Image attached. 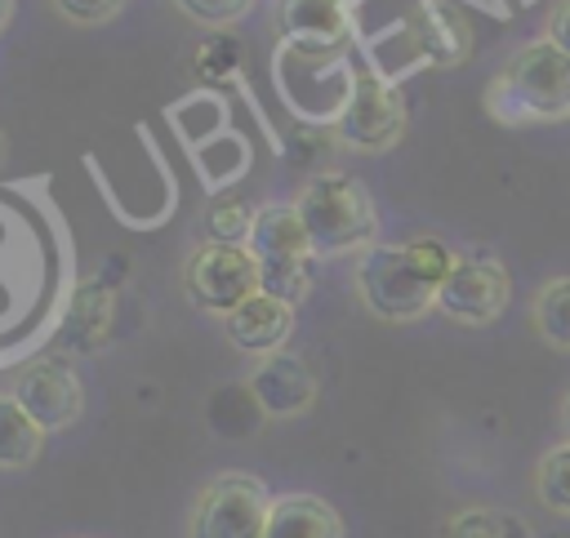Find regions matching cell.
<instances>
[{
    "label": "cell",
    "mask_w": 570,
    "mask_h": 538,
    "mask_svg": "<svg viewBox=\"0 0 570 538\" xmlns=\"http://www.w3.org/2000/svg\"><path fill=\"white\" fill-rule=\"evenodd\" d=\"M459 253H450L432 236H414L401 245H370L356 262V293L379 320H419L436 307V293Z\"/></svg>",
    "instance_id": "1"
},
{
    "label": "cell",
    "mask_w": 570,
    "mask_h": 538,
    "mask_svg": "<svg viewBox=\"0 0 570 538\" xmlns=\"http://www.w3.org/2000/svg\"><path fill=\"white\" fill-rule=\"evenodd\" d=\"M294 209L307 227L312 253L316 258H338V253H365L379 245V209L374 196L365 191L361 178L321 169L294 191Z\"/></svg>",
    "instance_id": "2"
},
{
    "label": "cell",
    "mask_w": 570,
    "mask_h": 538,
    "mask_svg": "<svg viewBox=\"0 0 570 538\" xmlns=\"http://www.w3.org/2000/svg\"><path fill=\"white\" fill-rule=\"evenodd\" d=\"M485 107L503 124L566 120L570 116V53L557 49L548 36L521 44L503 62V71L490 80Z\"/></svg>",
    "instance_id": "3"
},
{
    "label": "cell",
    "mask_w": 570,
    "mask_h": 538,
    "mask_svg": "<svg viewBox=\"0 0 570 538\" xmlns=\"http://www.w3.org/2000/svg\"><path fill=\"white\" fill-rule=\"evenodd\" d=\"M272 494L249 471H218L191 502L187 538H263Z\"/></svg>",
    "instance_id": "4"
},
{
    "label": "cell",
    "mask_w": 570,
    "mask_h": 538,
    "mask_svg": "<svg viewBox=\"0 0 570 538\" xmlns=\"http://www.w3.org/2000/svg\"><path fill=\"white\" fill-rule=\"evenodd\" d=\"M183 293L196 311L205 316H227L236 311L245 298L258 293V258L245 249V245H214V240H200L191 253H187V267H183Z\"/></svg>",
    "instance_id": "5"
},
{
    "label": "cell",
    "mask_w": 570,
    "mask_h": 538,
    "mask_svg": "<svg viewBox=\"0 0 570 538\" xmlns=\"http://www.w3.org/2000/svg\"><path fill=\"white\" fill-rule=\"evenodd\" d=\"M405 133V98L396 84L379 76H352L338 116H334V138L352 151H387Z\"/></svg>",
    "instance_id": "6"
},
{
    "label": "cell",
    "mask_w": 570,
    "mask_h": 538,
    "mask_svg": "<svg viewBox=\"0 0 570 538\" xmlns=\"http://www.w3.org/2000/svg\"><path fill=\"white\" fill-rule=\"evenodd\" d=\"M508 298H512V280L494 253H459L436 293V311H445L459 325H490L503 316Z\"/></svg>",
    "instance_id": "7"
},
{
    "label": "cell",
    "mask_w": 570,
    "mask_h": 538,
    "mask_svg": "<svg viewBox=\"0 0 570 538\" xmlns=\"http://www.w3.org/2000/svg\"><path fill=\"white\" fill-rule=\"evenodd\" d=\"M9 396L45 427V431H62L85 414V387L80 373L67 356H40L31 365L18 369Z\"/></svg>",
    "instance_id": "8"
},
{
    "label": "cell",
    "mask_w": 570,
    "mask_h": 538,
    "mask_svg": "<svg viewBox=\"0 0 570 538\" xmlns=\"http://www.w3.org/2000/svg\"><path fill=\"white\" fill-rule=\"evenodd\" d=\"M245 387H249V400H254L267 418H298V414H307V409L316 405V396H321L316 369H312L298 351H285V347L258 356L254 369H249V378H245Z\"/></svg>",
    "instance_id": "9"
},
{
    "label": "cell",
    "mask_w": 570,
    "mask_h": 538,
    "mask_svg": "<svg viewBox=\"0 0 570 538\" xmlns=\"http://www.w3.org/2000/svg\"><path fill=\"white\" fill-rule=\"evenodd\" d=\"M276 31L285 49L330 58L352 36V0H276Z\"/></svg>",
    "instance_id": "10"
},
{
    "label": "cell",
    "mask_w": 570,
    "mask_h": 538,
    "mask_svg": "<svg viewBox=\"0 0 570 538\" xmlns=\"http://www.w3.org/2000/svg\"><path fill=\"white\" fill-rule=\"evenodd\" d=\"M223 333L236 351L245 356H267V351H281L285 338L294 333V307L272 298V293H254L245 298L236 311L223 316Z\"/></svg>",
    "instance_id": "11"
},
{
    "label": "cell",
    "mask_w": 570,
    "mask_h": 538,
    "mask_svg": "<svg viewBox=\"0 0 570 538\" xmlns=\"http://www.w3.org/2000/svg\"><path fill=\"white\" fill-rule=\"evenodd\" d=\"M245 249L258 258V262H307L316 258L312 253V240H307V227L289 205H263L254 213V227H249V240Z\"/></svg>",
    "instance_id": "12"
},
{
    "label": "cell",
    "mask_w": 570,
    "mask_h": 538,
    "mask_svg": "<svg viewBox=\"0 0 570 538\" xmlns=\"http://www.w3.org/2000/svg\"><path fill=\"white\" fill-rule=\"evenodd\" d=\"M263 538H343V520L316 494H281L272 498Z\"/></svg>",
    "instance_id": "13"
},
{
    "label": "cell",
    "mask_w": 570,
    "mask_h": 538,
    "mask_svg": "<svg viewBox=\"0 0 570 538\" xmlns=\"http://www.w3.org/2000/svg\"><path fill=\"white\" fill-rule=\"evenodd\" d=\"M111 320H116V293L107 280H85L71 298V311H67V342L76 351H98L107 338H111Z\"/></svg>",
    "instance_id": "14"
},
{
    "label": "cell",
    "mask_w": 570,
    "mask_h": 538,
    "mask_svg": "<svg viewBox=\"0 0 570 538\" xmlns=\"http://www.w3.org/2000/svg\"><path fill=\"white\" fill-rule=\"evenodd\" d=\"M45 427L4 391L0 396V471H22L40 458L45 449Z\"/></svg>",
    "instance_id": "15"
},
{
    "label": "cell",
    "mask_w": 570,
    "mask_h": 538,
    "mask_svg": "<svg viewBox=\"0 0 570 538\" xmlns=\"http://www.w3.org/2000/svg\"><path fill=\"white\" fill-rule=\"evenodd\" d=\"M530 320H534V333L557 347V351H570V276H557L548 280L534 302H530Z\"/></svg>",
    "instance_id": "16"
},
{
    "label": "cell",
    "mask_w": 570,
    "mask_h": 538,
    "mask_svg": "<svg viewBox=\"0 0 570 538\" xmlns=\"http://www.w3.org/2000/svg\"><path fill=\"white\" fill-rule=\"evenodd\" d=\"M441 538H534V529L517 511H503V507H468V511H454L445 520V534Z\"/></svg>",
    "instance_id": "17"
},
{
    "label": "cell",
    "mask_w": 570,
    "mask_h": 538,
    "mask_svg": "<svg viewBox=\"0 0 570 538\" xmlns=\"http://www.w3.org/2000/svg\"><path fill=\"white\" fill-rule=\"evenodd\" d=\"M254 213H258V209H249L240 196L223 191V196H214V200L205 205L200 231H205V240H214V245H245V240H249V227H254Z\"/></svg>",
    "instance_id": "18"
},
{
    "label": "cell",
    "mask_w": 570,
    "mask_h": 538,
    "mask_svg": "<svg viewBox=\"0 0 570 538\" xmlns=\"http://www.w3.org/2000/svg\"><path fill=\"white\" fill-rule=\"evenodd\" d=\"M534 494L548 511L570 516V440L552 445L534 467Z\"/></svg>",
    "instance_id": "19"
},
{
    "label": "cell",
    "mask_w": 570,
    "mask_h": 538,
    "mask_svg": "<svg viewBox=\"0 0 570 538\" xmlns=\"http://www.w3.org/2000/svg\"><path fill=\"white\" fill-rule=\"evenodd\" d=\"M53 9L71 27H102L125 9V0H53Z\"/></svg>",
    "instance_id": "20"
},
{
    "label": "cell",
    "mask_w": 570,
    "mask_h": 538,
    "mask_svg": "<svg viewBox=\"0 0 570 538\" xmlns=\"http://www.w3.org/2000/svg\"><path fill=\"white\" fill-rule=\"evenodd\" d=\"M191 22H205V27H227L236 22L240 13H249L254 0H174Z\"/></svg>",
    "instance_id": "21"
},
{
    "label": "cell",
    "mask_w": 570,
    "mask_h": 538,
    "mask_svg": "<svg viewBox=\"0 0 570 538\" xmlns=\"http://www.w3.org/2000/svg\"><path fill=\"white\" fill-rule=\"evenodd\" d=\"M548 40L570 53V0H557V9L548 18Z\"/></svg>",
    "instance_id": "22"
},
{
    "label": "cell",
    "mask_w": 570,
    "mask_h": 538,
    "mask_svg": "<svg viewBox=\"0 0 570 538\" xmlns=\"http://www.w3.org/2000/svg\"><path fill=\"white\" fill-rule=\"evenodd\" d=\"M13 22V0H0V31Z\"/></svg>",
    "instance_id": "23"
},
{
    "label": "cell",
    "mask_w": 570,
    "mask_h": 538,
    "mask_svg": "<svg viewBox=\"0 0 570 538\" xmlns=\"http://www.w3.org/2000/svg\"><path fill=\"white\" fill-rule=\"evenodd\" d=\"M561 427H566V440H570V391H566V400H561Z\"/></svg>",
    "instance_id": "24"
},
{
    "label": "cell",
    "mask_w": 570,
    "mask_h": 538,
    "mask_svg": "<svg viewBox=\"0 0 570 538\" xmlns=\"http://www.w3.org/2000/svg\"><path fill=\"white\" fill-rule=\"evenodd\" d=\"M0 165H4V133H0Z\"/></svg>",
    "instance_id": "25"
}]
</instances>
